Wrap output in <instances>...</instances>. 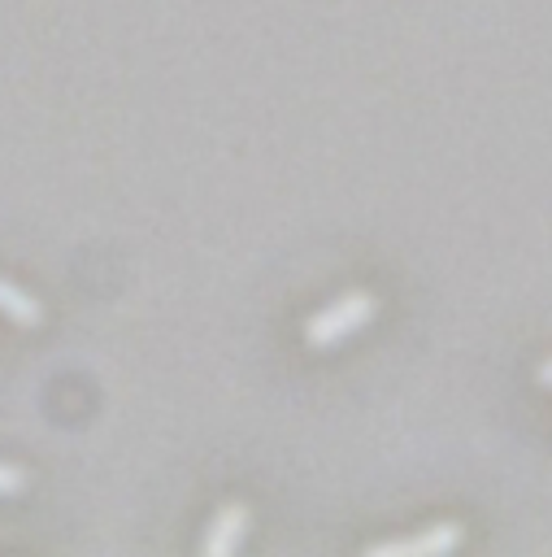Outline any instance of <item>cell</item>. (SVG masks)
Masks as SVG:
<instances>
[{"label":"cell","instance_id":"obj_1","mask_svg":"<svg viewBox=\"0 0 552 557\" xmlns=\"http://www.w3.org/2000/svg\"><path fill=\"white\" fill-rule=\"evenodd\" d=\"M535 374H539V383H543V387H552V361H543Z\"/></svg>","mask_w":552,"mask_h":557}]
</instances>
